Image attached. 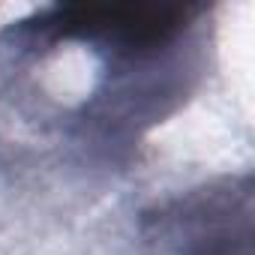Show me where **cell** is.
<instances>
[{
	"label": "cell",
	"mask_w": 255,
	"mask_h": 255,
	"mask_svg": "<svg viewBox=\"0 0 255 255\" xmlns=\"http://www.w3.org/2000/svg\"><path fill=\"white\" fill-rule=\"evenodd\" d=\"M183 27L186 9L180 6H66L54 12V21L39 24L54 36L90 39L132 54L171 42Z\"/></svg>",
	"instance_id": "6da1fadb"
}]
</instances>
